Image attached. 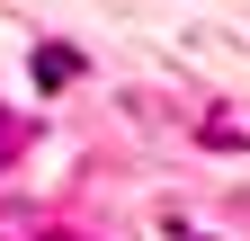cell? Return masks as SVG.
<instances>
[{
  "instance_id": "cell-1",
  "label": "cell",
  "mask_w": 250,
  "mask_h": 241,
  "mask_svg": "<svg viewBox=\"0 0 250 241\" xmlns=\"http://www.w3.org/2000/svg\"><path fill=\"white\" fill-rule=\"evenodd\" d=\"M72 72H81V54H72V45H45V54H36V80H45V89H62Z\"/></svg>"
},
{
  "instance_id": "cell-2",
  "label": "cell",
  "mask_w": 250,
  "mask_h": 241,
  "mask_svg": "<svg viewBox=\"0 0 250 241\" xmlns=\"http://www.w3.org/2000/svg\"><path fill=\"white\" fill-rule=\"evenodd\" d=\"M18 143H27V125H18V116H9V107H0V161H9V152H18Z\"/></svg>"
}]
</instances>
